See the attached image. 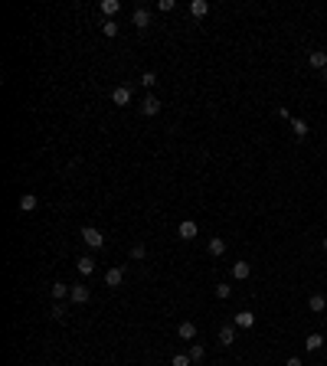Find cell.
Segmentation results:
<instances>
[{"label":"cell","mask_w":327,"mask_h":366,"mask_svg":"<svg viewBox=\"0 0 327 366\" xmlns=\"http://www.w3.org/2000/svg\"><path fill=\"white\" fill-rule=\"evenodd\" d=\"M82 242H85L88 249H101V245H105V235H101L95 226H85L82 229Z\"/></svg>","instance_id":"obj_1"},{"label":"cell","mask_w":327,"mask_h":366,"mask_svg":"<svg viewBox=\"0 0 327 366\" xmlns=\"http://www.w3.org/2000/svg\"><path fill=\"white\" fill-rule=\"evenodd\" d=\"M177 235H180L183 242H190V239H196V235H200V226H196L193 219H183V222L177 226Z\"/></svg>","instance_id":"obj_2"},{"label":"cell","mask_w":327,"mask_h":366,"mask_svg":"<svg viewBox=\"0 0 327 366\" xmlns=\"http://www.w3.org/2000/svg\"><path fill=\"white\" fill-rule=\"evenodd\" d=\"M111 101H115V105H121V108H125V105H131V85L111 88Z\"/></svg>","instance_id":"obj_3"},{"label":"cell","mask_w":327,"mask_h":366,"mask_svg":"<svg viewBox=\"0 0 327 366\" xmlns=\"http://www.w3.org/2000/svg\"><path fill=\"white\" fill-rule=\"evenodd\" d=\"M308 66H311V69H318V72H324V69H327V53L311 49V53H308Z\"/></svg>","instance_id":"obj_4"},{"label":"cell","mask_w":327,"mask_h":366,"mask_svg":"<svg viewBox=\"0 0 327 366\" xmlns=\"http://www.w3.org/2000/svg\"><path fill=\"white\" fill-rule=\"evenodd\" d=\"M121 281H125V268H108L105 272V285L108 288H121Z\"/></svg>","instance_id":"obj_5"},{"label":"cell","mask_w":327,"mask_h":366,"mask_svg":"<svg viewBox=\"0 0 327 366\" xmlns=\"http://www.w3.org/2000/svg\"><path fill=\"white\" fill-rule=\"evenodd\" d=\"M177 337H180V340H193V337H196V324H193V320H180V324H177Z\"/></svg>","instance_id":"obj_6"},{"label":"cell","mask_w":327,"mask_h":366,"mask_svg":"<svg viewBox=\"0 0 327 366\" xmlns=\"http://www.w3.org/2000/svg\"><path fill=\"white\" fill-rule=\"evenodd\" d=\"M131 23L138 26V30H148V26H151V13H148L144 7H138V10L131 13Z\"/></svg>","instance_id":"obj_7"},{"label":"cell","mask_w":327,"mask_h":366,"mask_svg":"<svg viewBox=\"0 0 327 366\" xmlns=\"http://www.w3.org/2000/svg\"><path fill=\"white\" fill-rule=\"evenodd\" d=\"M88 297H92V294H88L85 285H72V294H69L72 304H88Z\"/></svg>","instance_id":"obj_8"},{"label":"cell","mask_w":327,"mask_h":366,"mask_svg":"<svg viewBox=\"0 0 327 366\" xmlns=\"http://www.w3.org/2000/svg\"><path fill=\"white\" fill-rule=\"evenodd\" d=\"M157 111H161V101L154 98V95H148V98L141 101V115H148V118H154Z\"/></svg>","instance_id":"obj_9"},{"label":"cell","mask_w":327,"mask_h":366,"mask_svg":"<svg viewBox=\"0 0 327 366\" xmlns=\"http://www.w3.org/2000/svg\"><path fill=\"white\" fill-rule=\"evenodd\" d=\"M39 206V196L36 193H23L20 196V213H33Z\"/></svg>","instance_id":"obj_10"},{"label":"cell","mask_w":327,"mask_h":366,"mask_svg":"<svg viewBox=\"0 0 327 366\" xmlns=\"http://www.w3.org/2000/svg\"><path fill=\"white\" fill-rule=\"evenodd\" d=\"M236 327H242V330L255 327V314H252V311H239V314H236Z\"/></svg>","instance_id":"obj_11"},{"label":"cell","mask_w":327,"mask_h":366,"mask_svg":"<svg viewBox=\"0 0 327 366\" xmlns=\"http://www.w3.org/2000/svg\"><path fill=\"white\" fill-rule=\"evenodd\" d=\"M49 294H53V301H66V297L72 294V288H69V285H63V281H56L53 288H49Z\"/></svg>","instance_id":"obj_12"},{"label":"cell","mask_w":327,"mask_h":366,"mask_svg":"<svg viewBox=\"0 0 327 366\" xmlns=\"http://www.w3.org/2000/svg\"><path fill=\"white\" fill-rule=\"evenodd\" d=\"M219 343H223V347H233V343H236V327H233V324L219 327Z\"/></svg>","instance_id":"obj_13"},{"label":"cell","mask_w":327,"mask_h":366,"mask_svg":"<svg viewBox=\"0 0 327 366\" xmlns=\"http://www.w3.org/2000/svg\"><path fill=\"white\" fill-rule=\"evenodd\" d=\"M249 275H252V265H249V262H236V265H233V278H236V281H245Z\"/></svg>","instance_id":"obj_14"},{"label":"cell","mask_w":327,"mask_h":366,"mask_svg":"<svg viewBox=\"0 0 327 366\" xmlns=\"http://www.w3.org/2000/svg\"><path fill=\"white\" fill-rule=\"evenodd\" d=\"M76 268H79V275H92V272H95V258H92V255H82V258L76 262Z\"/></svg>","instance_id":"obj_15"},{"label":"cell","mask_w":327,"mask_h":366,"mask_svg":"<svg viewBox=\"0 0 327 366\" xmlns=\"http://www.w3.org/2000/svg\"><path fill=\"white\" fill-rule=\"evenodd\" d=\"M190 13H193L196 20H203V16L210 13V3H206V0H193V3H190Z\"/></svg>","instance_id":"obj_16"},{"label":"cell","mask_w":327,"mask_h":366,"mask_svg":"<svg viewBox=\"0 0 327 366\" xmlns=\"http://www.w3.org/2000/svg\"><path fill=\"white\" fill-rule=\"evenodd\" d=\"M98 10H101V13H105V16L111 20V16H115L118 10H121V3H118V0H101V3H98Z\"/></svg>","instance_id":"obj_17"},{"label":"cell","mask_w":327,"mask_h":366,"mask_svg":"<svg viewBox=\"0 0 327 366\" xmlns=\"http://www.w3.org/2000/svg\"><path fill=\"white\" fill-rule=\"evenodd\" d=\"M291 131H295L298 141H304V138H308V121H301V118H291Z\"/></svg>","instance_id":"obj_18"},{"label":"cell","mask_w":327,"mask_h":366,"mask_svg":"<svg viewBox=\"0 0 327 366\" xmlns=\"http://www.w3.org/2000/svg\"><path fill=\"white\" fill-rule=\"evenodd\" d=\"M308 307H311L314 314H321V311L327 307V297H324V294H311V297H308Z\"/></svg>","instance_id":"obj_19"},{"label":"cell","mask_w":327,"mask_h":366,"mask_svg":"<svg viewBox=\"0 0 327 366\" xmlns=\"http://www.w3.org/2000/svg\"><path fill=\"white\" fill-rule=\"evenodd\" d=\"M49 314H53L56 320H66V314H69V304H66V301H56L53 307H49Z\"/></svg>","instance_id":"obj_20"},{"label":"cell","mask_w":327,"mask_h":366,"mask_svg":"<svg viewBox=\"0 0 327 366\" xmlns=\"http://www.w3.org/2000/svg\"><path fill=\"white\" fill-rule=\"evenodd\" d=\"M223 252H226V239L213 235V239H210V255H223Z\"/></svg>","instance_id":"obj_21"},{"label":"cell","mask_w":327,"mask_h":366,"mask_svg":"<svg viewBox=\"0 0 327 366\" xmlns=\"http://www.w3.org/2000/svg\"><path fill=\"white\" fill-rule=\"evenodd\" d=\"M308 350H321V347H324V334H308Z\"/></svg>","instance_id":"obj_22"},{"label":"cell","mask_w":327,"mask_h":366,"mask_svg":"<svg viewBox=\"0 0 327 366\" xmlns=\"http://www.w3.org/2000/svg\"><path fill=\"white\" fill-rule=\"evenodd\" d=\"M187 353H190V360H193V363H200V360L206 357V350H203V343H193V347H190Z\"/></svg>","instance_id":"obj_23"},{"label":"cell","mask_w":327,"mask_h":366,"mask_svg":"<svg viewBox=\"0 0 327 366\" xmlns=\"http://www.w3.org/2000/svg\"><path fill=\"white\" fill-rule=\"evenodd\" d=\"M101 33H105V36H118V23L115 20H105V23H101Z\"/></svg>","instance_id":"obj_24"},{"label":"cell","mask_w":327,"mask_h":366,"mask_svg":"<svg viewBox=\"0 0 327 366\" xmlns=\"http://www.w3.org/2000/svg\"><path fill=\"white\" fill-rule=\"evenodd\" d=\"M193 360H190V353H177V357L170 360V366H190Z\"/></svg>","instance_id":"obj_25"},{"label":"cell","mask_w":327,"mask_h":366,"mask_svg":"<svg viewBox=\"0 0 327 366\" xmlns=\"http://www.w3.org/2000/svg\"><path fill=\"white\" fill-rule=\"evenodd\" d=\"M144 255H148V249H144L141 242H138V245H131V258H134V262H141Z\"/></svg>","instance_id":"obj_26"},{"label":"cell","mask_w":327,"mask_h":366,"mask_svg":"<svg viewBox=\"0 0 327 366\" xmlns=\"http://www.w3.org/2000/svg\"><path fill=\"white\" fill-rule=\"evenodd\" d=\"M154 82H157L154 72H144V75H141V85H144V88H154Z\"/></svg>","instance_id":"obj_27"},{"label":"cell","mask_w":327,"mask_h":366,"mask_svg":"<svg viewBox=\"0 0 327 366\" xmlns=\"http://www.w3.org/2000/svg\"><path fill=\"white\" fill-rule=\"evenodd\" d=\"M229 294H233V288H229V285H216V297H219V301H226Z\"/></svg>","instance_id":"obj_28"},{"label":"cell","mask_w":327,"mask_h":366,"mask_svg":"<svg viewBox=\"0 0 327 366\" xmlns=\"http://www.w3.org/2000/svg\"><path fill=\"white\" fill-rule=\"evenodd\" d=\"M275 115L285 118V121H291V115H288V108H285V105H278V108H275Z\"/></svg>","instance_id":"obj_29"},{"label":"cell","mask_w":327,"mask_h":366,"mask_svg":"<svg viewBox=\"0 0 327 366\" xmlns=\"http://www.w3.org/2000/svg\"><path fill=\"white\" fill-rule=\"evenodd\" d=\"M285 366H304V363H301V357H288V360H285Z\"/></svg>","instance_id":"obj_30"},{"label":"cell","mask_w":327,"mask_h":366,"mask_svg":"<svg viewBox=\"0 0 327 366\" xmlns=\"http://www.w3.org/2000/svg\"><path fill=\"white\" fill-rule=\"evenodd\" d=\"M321 78H324V82H327V69H324V72H321Z\"/></svg>","instance_id":"obj_31"},{"label":"cell","mask_w":327,"mask_h":366,"mask_svg":"<svg viewBox=\"0 0 327 366\" xmlns=\"http://www.w3.org/2000/svg\"><path fill=\"white\" fill-rule=\"evenodd\" d=\"M324 252H327V235H324Z\"/></svg>","instance_id":"obj_32"}]
</instances>
